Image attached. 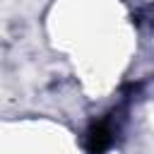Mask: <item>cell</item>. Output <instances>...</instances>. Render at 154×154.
<instances>
[{
    "label": "cell",
    "instance_id": "obj_1",
    "mask_svg": "<svg viewBox=\"0 0 154 154\" xmlns=\"http://www.w3.org/2000/svg\"><path fill=\"white\" fill-rule=\"evenodd\" d=\"M111 142H113V135H111V128H108L106 123L94 125V128L89 130V135H87V149H89L91 154L106 152V149L111 147Z\"/></svg>",
    "mask_w": 154,
    "mask_h": 154
}]
</instances>
